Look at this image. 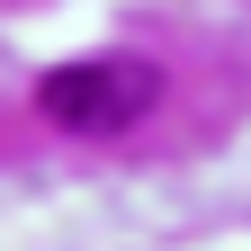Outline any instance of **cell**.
Segmentation results:
<instances>
[{
    "mask_svg": "<svg viewBox=\"0 0 251 251\" xmlns=\"http://www.w3.org/2000/svg\"><path fill=\"white\" fill-rule=\"evenodd\" d=\"M45 117L63 126V135H117V126H135L152 99H162V72L152 63H63V72H45Z\"/></svg>",
    "mask_w": 251,
    "mask_h": 251,
    "instance_id": "cell-1",
    "label": "cell"
}]
</instances>
